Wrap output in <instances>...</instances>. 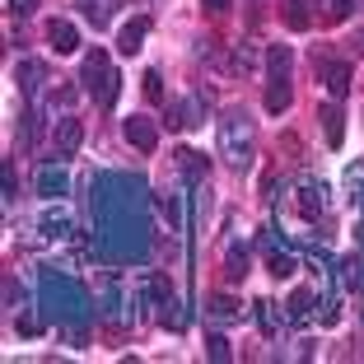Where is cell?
<instances>
[{
  "instance_id": "cell-2",
  "label": "cell",
  "mask_w": 364,
  "mask_h": 364,
  "mask_svg": "<svg viewBox=\"0 0 364 364\" xmlns=\"http://www.w3.org/2000/svg\"><path fill=\"white\" fill-rule=\"evenodd\" d=\"M38 289H43V309H47L52 322H80V318H85V289H80L70 276H61V271H43Z\"/></svg>"
},
{
  "instance_id": "cell-23",
  "label": "cell",
  "mask_w": 364,
  "mask_h": 364,
  "mask_svg": "<svg viewBox=\"0 0 364 364\" xmlns=\"http://www.w3.org/2000/svg\"><path fill=\"white\" fill-rule=\"evenodd\" d=\"M341 280L364 294V257H350V262H346V267H341Z\"/></svg>"
},
{
  "instance_id": "cell-24",
  "label": "cell",
  "mask_w": 364,
  "mask_h": 364,
  "mask_svg": "<svg viewBox=\"0 0 364 364\" xmlns=\"http://www.w3.org/2000/svg\"><path fill=\"white\" fill-rule=\"evenodd\" d=\"M346 187H350V201H360V205H364V164L346 168Z\"/></svg>"
},
{
  "instance_id": "cell-17",
  "label": "cell",
  "mask_w": 364,
  "mask_h": 364,
  "mask_svg": "<svg viewBox=\"0 0 364 364\" xmlns=\"http://www.w3.org/2000/svg\"><path fill=\"white\" fill-rule=\"evenodd\" d=\"M252 65H257V52H252V47H234V52H229V61H225V70L229 75H247V70H252Z\"/></svg>"
},
{
  "instance_id": "cell-9",
  "label": "cell",
  "mask_w": 364,
  "mask_h": 364,
  "mask_svg": "<svg viewBox=\"0 0 364 364\" xmlns=\"http://www.w3.org/2000/svg\"><path fill=\"white\" fill-rule=\"evenodd\" d=\"M122 131H127V140L136 145L140 154H150L154 145H159V127H154L150 117H127V127H122Z\"/></svg>"
},
{
  "instance_id": "cell-31",
  "label": "cell",
  "mask_w": 364,
  "mask_h": 364,
  "mask_svg": "<svg viewBox=\"0 0 364 364\" xmlns=\"http://www.w3.org/2000/svg\"><path fill=\"white\" fill-rule=\"evenodd\" d=\"M0 182H5V201H14V164L0 168Z\"/></svg>"
},
{
  "instance_id": "cell-29",
  "label": "cell",
  "mask_w": 364,
  "mask_h": 364,
  "mask_svg": "<svg viewBox=\"0 0 364 364\" xmlns=\"http://www.w3.org/2000/svg\"><path fill=\"white\" fill-rule=\"evenodd\" d=\"M257 322H262L267 336H276V309H271V304H257Z\"/></svg>"
},
{
  "instance_id": "cell-34",
  "label": "cell",
  "mask_w": 364,
  "mask_h": 364,
  "mask_svg": "<svg viewBox=\"0 0 364 364\" xmlns=\"http://www.w3.org/2000/svg\"><path fill=\"white\" fill-rule=\"evenodd\" d=\"M201 5H205L210 14H225V10H229V0H201Z\"/></svg>"
},
{
  "instance_id": "cell-26",
  "label": "cell",
  "mask_w": 364,
  "mask_h": 364,
  "mask_svg": "<svg viewBox=\"0 0 364 364\" xmlns=\"http://www.w3.org/2000/svg\"><path fill=\"white\" fill-rule=\"evenodd\" d=\"M205 350H210V360H215V364H225V360H229V341H225L220 332L205 336Z\"/></svg>"
},
{
  "instance_id": "cell-3",
  "label": "cell",
  "mask_w": 364,
  "mask_h": 364,
  "mask_svg": "<svg viewBox=\"0 0 364 364\" xmlns=\"http://www.w3.org/2000/svg\"><path fill=\"white\" fill-rule=\"evenodd\" d=\"M80 80H85V89L94 94V103H98V107H112V103H117V94H122V75L112 70V61H107L103 47H94V52L85 56V65H80Z\"/></svg>"
},
{
  "instance_id": "cell-4",
  "label": "cell",
  "mask_w": 364,
  "mask_h": 364,
  "mask_svg": "<svg viewBox=\"0 0 364 364\" xmlns=\"http://www.w3.org/2000/svg\"><path fill=\"white\" fill-rule=\"evenodd\" d=\"M205 107H210V98H205V94L178 98V103H168V127H178V131L201 127V122H205Z\"/></svg>"
},
{
  "instance_id": "cell-28",
  "label": "cell",
  "mask_w": 364,
  "mask_h": 364,
  "mask_svg": "<svg viewBox=\"0 0 364 364\" xmlns=\"http://www.w3.org/2000/svg\"><path fill=\"white\" fill-rule=\"evenodd\" d=\"M350 10H355V0H327V19H332V23H341Z\"/></svg>"
},
{
  "instance_id": "cell-15",
  "label": "cell",
  "mask_w": 364,
  "mask_h": 364,
  "mask_svg": "<svg viewBox=\"0 0 364 364\" xmlns=\"http://www.w3.org/2000/svg\"><path fill=\"white\" fill-rule=\"evenodd\" d=\"M289 103H294L289 80H271V89H267V112H271V117H280V112H289Z\"/></svg>"
},
{
  "instance_id": "cell-1",
  "label": "cell",
  "mask_w": 364,
  "mask_h": 364,
  "mask_svg": "<svg viewBox=\"0 0 364 364\" xmlns=\"http://www.w3.org/2000/svg\"><path fill=\"white\" fill-rule=\"evenodd\" d=\"M252 154H257V122L247 117L243 107H229L220 117V159L229 168H252Z\"/></svg>"
},
{
  "instance_id": "cell-5",
  "label": "cell",
  "mask_w": 364,
  "mask_h": 364,
  "mask_svg": "<svg viewBox=\"0 0 364 364\" xmlns=\"http://www.w3.org/2000/svg\"><path fill=\"white\" fill-rule=\"evenodd\" d=\"M80 145H85V127H80L75 117H61L52 127V150H56V159H70Z\"/></svg>"
},
{
  "instance_id": "cell-6",
  "label": "cell",
  "mask_w": 364,
  "mask_h": 364,
  "mask_svg": "<svg viewBox=\"0 0 364 364\" xmlns=\"http://www.w3.org/2000/svg\"><path fill=\"white\" fill-rule=\"evenodd\" d=\"M70 192V178H65L61 164H43L38 168V196H47V201H61V196Z\"/></svg>"
},
{
  "instance_id": "cell-30",
  "label": "cell",
  "mask_w": 364,
  "mask_h": 364,
  "mask_svg": "<svg viewBox=\"0 0 364 364\" xmlns=\"http://www.w3.org/2000/svg\"><path fill=\"white\" fill-rule=\"evenodd\" d=\"M19 332L23 336H38V332H43V322L33 318V313H19Z\"/></svg>"
},
{
  "instance_id": "cell-21",
  "label": "cell",
  "mask_w": 364,
  "mask_h": 364,
  "mask_svg": "<svg viewBox=\"0 0 364 364\" xmlns=\"http://www.w3.org/2000/svg\"><path fill=\"white\" fill-rule=\"evenodd\" d=\"M285 23L294 33H304L313 23V14H309V0H285Z\"/></svg>"
},
{
  "instance_id": "cell-12",
  "label": "cell",
  "mask_w": 364,
  "mask_h": 364,
  "mask_svg": "<svg viewBox=\"0 0 364 364\" xmlns=\"http://www.w3.org/2000/svg\"><path fill=\"white\" fill-rule=\"evenodd\" d=\"M299 210L309 215V220H318V215L327 210V187H322V182H313V178L299 182Z\"/></svg>"
},
{
  "instance_id": "cell-19",
  "label": "cell",
  "mask_w": 364,
  "mask_h": 364,
  "mask_svg": "<svg viewBox=\"0 0 364 364\" xmlns=\"http://www.w3.org/2000/svg\"><path fill=\"white\" fill-rule=\"evenodd\" d=\"M289 61H294V52H289V47H271V52H267L271 80H289Z\"/></svg>"
},
{
  "instance_id": "cell-20",
  "label": "cell",
  "mask_w": 364,
  "mask_h": 364,
  "mask_svg": "<svg viewBox=\"0 0 364 364\" xmlns=\"http://www.w3.org/2000/svg\"><path fill=\"white\" fill-rule=\"evenodd\" d=\"M178 168L187 173V182H201L210 164H205V159H201V154H196V150H178Z\"/></svg>"
},
{
  "instance_id": "cell-33",
  "label": "cell",
  "mask_w": 364,
  "mask_h": 364,
  "mask_svg": "<svg viewBox=\"0 0 364 364\" xmlns=\"http://www.w3.org/2000/svg\"><path fill=\"white\" fill-rule=\"evenodd\" d=\"M350 47H355V52H360V56H364V23H360V28H355V33H350Z\"/></svg>"
},
{
  "instance_id": "cell-22",
  "label": "cell",
  "mask_w": 364,
  "mask_h": 364,
  "mask_svg": "<svg viewBox=\"0 0 364 364\" xmlns=\"http://www.w3.org/2000/svg\"><path fill=\"white\" fill-rule=\"evenodd\" d=\"M225 276H229V280H243V276H247V252H243V247H229V257H225Z\"/></svg>"
},
{
  "instance_id": "cell-8",
  "label": "cell",
  "mask_w": 364,
  "mask_h": 364,
  "mask_svg": "<svg viewBox=\"0 0 364 364\" xmlns=\"http://www.w3.org/2000/svg\"><path fill=\"white\" fill-rule=\"evenodd\" d=\"M47 43L56 47V56H70V52H80V28L70 19H52L47 23Z\"/></svg>"
},
{
  "instance_id": "cell-10",
  "label": "cell",
  "mask_w": 364,
  "mask_h": 364,
  "mask_svg": "<svg viewBox=\"0 0 364 364\" xmlns=\"http://www.w3.org/2000/svg\"><path fill=\"white\" fill-rule=\"evenodd\" d=\"M38 229H43L47 238H70V234H75V220H70L65 205H47L43 220H38Z\"/></svg>"
},
{
  "instance_id": "cell-7",
  "label": "cell",
  "mask_w": 364,
  "mask_h": 364,
  "mask_svg": "<svg viewBox=\"0 0 364 364\" xmlns=\"http://www.w3.org/2000/svg\"><path fill=\"white\" fill-rule=\"evenodd\" d=\"M14 85H19L28 98H38V89L47 85V65H43V61H33V56H23V61L14 65Z\"/></svg>"
},
{
  "instance_id": "cell-32",
  "label": "cell",
  "mask_w": 364,
  "mask_h": 364,
  "mask_svg": "<svg viewBox=\"0 0 364 364\" xmlns=\"http://www.w3.org/2000/svg\"><path fill=\"white\" fill-rule=\"evenodd\" d=\"M10 10L23 19V14H33V10H38V0H10Z\"/></svg>"
},
{
  "instance_id": "cell-16",
  "label": "cell",
  "mask_w": 364,
  "mask_h": 364,
  "mask_svg": "<svg viewBox=\"0 0 364 364\" xmlns=\"http://www.w3.org/2000/svg\"><path fill=\"white\" fill-rule=\"evenodd\" d=\"M285 318H289V322H309V318H313V289H294V294H289Z\"/></svg>"
},
{
  "instance_id": "cell-27",
  "label": "cell",
  "mask_w": 364,
  "mask_h": 364,
  "mask_svg": "<svg viewBox=\"0 0 364 364\" xmlns=\"http://www.w3.org/2000/svg\"><path fill=\"white\" fill-rule=\"evenodd\" d=\"M145 98H150V103H164V80H159V70H145Z\"/></svg>"
},
{
  "instance_id": "cell-25",
  "label": "cell",
  "mask_w": 364,
  "mask_h": 364,
  "mask_svg": "<svg viewBox=\"0 0 364 364\" xmlns=\"http://www.w3.org/2000/svg\"><path fill=\"white\" fill-rule=\"evenodd\" d=\"M271 276L289 280V276H294V257H289V252H271Z\"/></svg>"
},
{
  "instance_id": "cell-14",
  "label": "cell",
  "mask_w": 364,
  "mask_h": 364,
  "mask_svg": "<svg viewBox=\"0 0 364 364\" xmlns=\"http://www.w3.org/2000/svg\"><path fill=\"white\" fill-rule=\"evenodd\" d=\"M145 33H150V19H145V14H140V19H131V23H122V33H117V52H122V56L140 52Z\"/></svg>"
},
{
  "instance_id": "cell-18",
  "label": "cell",
  "mask_w": 364,
  "mask_h": 364,
  "mask_svg": "<svg viewBox=\"0 0 364 364\" xmlns=\"http://www.w3.org/2000/svg\"><path fill=\"white\" fill-rule=\"evenodd\" d=\"M205 313H210L215 322H234V318H243V309H238V304L229 299V294H215V299L205 304Z\"/></svg>"
},
{
  "instance_id": "cell-11",
  "label": "cell",
  "mask_w": 364,
  "mask_h": 364,
  "mask_svg": "<svg viewBox=\"0 0 364 364\" xmlns=\"http://www.w3.org/2000/svg\"><path fill=\"white\" fill-rule=\"evenodd\" d=\"M318 122H322V136H327V145H332V150H341V140H346V117H341V107H336V103H322V107H318Z\"/></svg>"
},
{
  "instance_id": "cell-13",
  "label": "cell",
  "mask_w": 364,
  "mask_h": 364,
  "mask_svg": "<svg viewBox=\"0 0 364 364\" xmlns=\"http://www.w3.org/2000/svg\"><path fill=\"white\" fill-rule=\"evenodd\" d=\"M322 80H327V94L332 98L350 94V65L346 61H322Z\"/></svg>"
}]
</instances>
